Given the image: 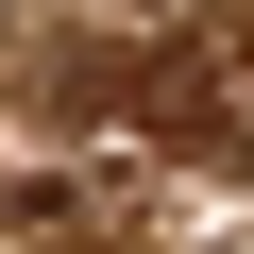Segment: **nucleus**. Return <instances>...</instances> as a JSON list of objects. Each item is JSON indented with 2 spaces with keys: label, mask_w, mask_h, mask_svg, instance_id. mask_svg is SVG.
<instances>
[]
</instances>
